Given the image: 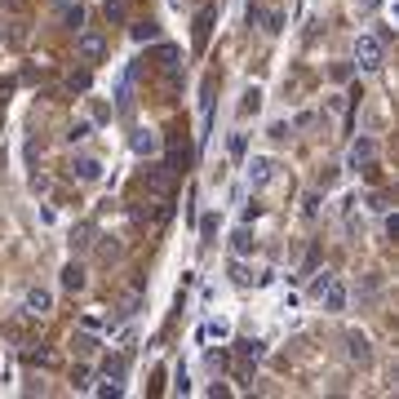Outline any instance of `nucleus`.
Returning a JSON list of instances; mask_svg holds the SVG:
<instances>
[{"label":"nucleus","mask_w":399,"mask_h":399,"mask_svg":"<svg viewBox=\"0 0 399 399\" xmlns=\"http://www.w3.org/2000/svg\"><path fill=\"white\" fill-rule=\"evenodd\" d=\"M355 63L364 71H377L386 63V45L377 40V36H359V40H355Z\"/></svg>","instance_id":"1"},{"label":"nucleus","mask_w":399,"mask_h":399,"mask_svg":"<svg viewBox=\"0 0 399 399\" xmlns=\"http://www.w3.org/2000/svg\"><path fill=\"white\" fill-rule=\"evenodd\" d=\"M76 54H80L84 67H98L102 54H107V40H102L98 31H76Z\"/></svg>","instance_id":"2"},{"label":"nucleus","mask_w":399,"mask_h":399,"mask_svg":"<svg viewBox=\"0 0 399 399\" xmlns=\"http://www.w3.org/2000/svg\"><path fill=\"white\" fill-rule=\"evenodd\" d=\"M67 178H71V182H98L102 164L93 160V155H71V160H67Z\"/></svg>","instance_id":"3"},{"label":"nucleus","mask_w":399,"mask_h":399,"mask_svg":"<svg viewBox=\"0 0 399 399\" xmlns=\"http://www.w3.org/2000/svg\"><path fill=\"white\" fill-rule=\"evenodd\" d=\"M173 169H169V164H151L147 169V191H155V196H160V200H169V196H173Z\"/></svg>","instance_id":"4"},{"label":"nucleus","mask_w":399,"mask_h":399,"mask_svg":"<svg viewBox=\"0 0 399 399\" xmlns=\"http://www.w3.org/2000/svg\"><path fill=\"white\" fill-rule=\"evenodd\" d=\"M22 311H27L31 320H45L54 311V293L49 288H27V297H22Z\"/></svg>","instance_id":"5"},{"label":"nucleus","mask_w":399,"mask_h":399,"mask_svg":"<svg viewBox=\"0 0 399 399\" xmlns=\"http://www.w3.org/2000/svg\"><path fill=\"white\" fill-rule=\"evenodd\" d=\"M244 173H249V187H266L275 178V160L271 155H253V160L244 164Z\"/></svg>","instance_id":"6"},{"label":"nucleus","mask_w":399,"mask_h":399,"mask_svg":"<svg viewBox=\"0 0 399 399\" xmlns=\"http://www.w3.org/2000/svg\"><path fill=\"white\" fill-rule=\"evenodd\" d=\"M346 297H350V293H346V284H337V280H333V284H329V288L320 293L324 311H346Z\"/></svg>","instance_id":"7"},{"label":"nucleus","mask_w":399,"mask_h":399,"mask_svg":"<svg viewBox=\"0 0 399 399\" xmlns=\"http://www.w3.org/2000/svg\"><path fill=\"white\" fill-rule=\"evenodd\" d=\"M133 151H138V155H155V151H160V133H155V129H138V133H133Z\"/></svg>","instance_id":"8"},{"label":"nucleus","mask_w":399,"mask_h":399,"mask_svg":"<svg viewBox=\"0 0 399 399\" xmlns=\"http://www.w3.org/2000/svg\"><path fill=\"white\" fill-rule=\"evenodd\" d=\"M373 155H377V142H373V138H359V142H350V169L368 164Z\"/></svg>","instance_id":"9"},{"label":"nucleus","mask_w":399,"mask_h":399,"mask_svg":"<svg viewBox=\"0 0 399 399\" xmlns=\"http://www.w3.org/2000/svg\"><path fill=\"white\" fill-rule=\"evenodd\" d=\"M346 355L355 359V364H368V359H373V350H368V337H359V333H346Z\"/></svg>","instance_id":"10"},{"label":"nucleus","mask_w":399,"mask_h":399,"mask_svg":"<svg viewBox=\"0 0 399 399\" xmlns=\"http://www.w3.org/2000/svg\"><path fill=\"white\" fill-rule=\"evenodd\" d=\"M213 18H217V9L213 5H204L200 14H196V45L204 49V40H209V27H213Z\"/></svg>","instance_id":"11"},{"label":"nucleus","mask_w":399,"mask_h":399,"mask_svg":"<svg viewBox=\"0 0 399 399\" xmlns=\"http://www.w3.org/2000/svg\"><path fill=\"white\" fill-rule=\"evenodd\" d=\"M63 288H67V293H80V288H84V266L80 262L63 266Z\"/></svg>","instance_id":"12"},{"label":"nucleus","mask_w":399,"mask_h":399,"mask_svg":"<svg viewBox=\"0 0 399 399\" xmlns=\"http://www.w3.org/2000/svg\"><path fill=\"white\" fill-rule=\"evenodd\" d=\"M63 27H67V31H84V5H80V0L63 5Z\"/></svg>","instance_id":"13"},{"label":"nucleus","mask_w":399,"mask_h":399,"mask_svg":"<svg viewBox=\"0 0 399 399\" xmlns=\"http://www.w3.org/2000/svg\"><path fill=\"white\" fill-rule=\"evenodd\" d=\"M129 36H133L138 45H147V40H160V27H155V22L147 18V22H133V27H129Z\"/></svg>","instance_id":"14"},{"label":"nucleus","mask_w":399,"mask_h":399,"mask_svg":"<svg viewBox=\"0 0 399 399\" xmlns=\"http://www.w3.org/2000/svg\"><path fill=\"white\" fill-rule=\"evenodd\" d=\"M125 373H129L125 355H111V359H102V377H111V382H125Z\"/></svg>","instance_id":"15"},{"label":"nucleus","mask_w":399,"mask_h":399,"mask_svg":"<svg viewBox=\"0 0 399 399\" xmlns=\"http://www.w3.org/2000/svg\"><path fill=\"white\" fill-rule=\"evenodd\" d=\"M235 355L244 359V364H258V359L266 355V346L262 342H235Z\"/></svg>","instance_id":"16"},{"label":"nucleus","mask_w":399,"mask_h":399,"mask_svg":"<svg viewBox=\"0 0 399 399\" xmlns=\"http://www.w3.org/2000/svg\"><path fill=\"white\" fill-rule=\"evenodd\" d=\"M253 244H258V240H253V231H249V226H235V235H231V249L240 253V258H244V253H253Z\"/></svg>","instance_id":"17"},{"label":"nucleus","mask_w":399,"mask_h":399,"mask_svg":"<svg viewBox=\"0 0 399 399\" xmlns=\"http://www.w3.org/2000/svg\"><path fill=\"white\" fill-rule=\"evenodd\" d=\"M89 84H93L89 67H84V71H71V76H67V89H71V93H89Z\"/></svg>","instance_id":"18"},{"label":"nucleus","mask_w":399,"mask_h":399,"mask_svg":"<svg viewBox=\"0 0 399 399\" xmlns=\"http://www.w3.org/2000/svg\"><path fill=\"white\" fill-rule=\"evenodd\" d=\"M107 22H129V9H125V0H107Z\"/></svg>","instance_id":"19"},{"label":"nucleus","mask_w":399,"mask_h":399,"mask_svg":"<svg viewBox=\"0 0 399 399\" xmlns=\"http://www.w3.org/2000/svg\"><path fill=\"white\" fill-rule=\"evenodd\" d=\"M89 133H93V125H89V120H76V125L67 129V142H84Z\"/></svg>","instance_id":"20"},{"label":"nucleus","mask_w":399,"mask_h":399,"mask_svg":"<svg viewBox=\"0 0 399 399\" xmlns=\"http://www.w3.org/2000/svg\"><path fill=\"white\" fill-rule=\"evenodd\" d=\"M71 346H76L80 355H93V350H98V342H93L89 333H76V337H71Z\"/></svg>","instance_id":"21"},{"label":"nucleus","mask_w":399,"mask_h":399,"mask_svg":"<svg viewBox=\"0 0 399 399\" xmlns=\"http://www.w3.org/2000/svg\"><path fill=\"white\" fill-rule=\"evenodd\" d=\"M262 22H266V31H271V36H280V31H284V14H280V9L262 14Z\"/></svg>","instance_id":"22"},{"label":"nucleus","mask_w":399,"mask_h":399,"mask_svg":"<svg viewBox=\"0 0 399 399\" xmlns=\"http://www.w3.org/2000/svg\"><path fill=\"white\" fill-rule=\"evenodd\" d=\"M249 280H253V275H249V266H244V262H231V284L249 288Z\"/></svg>","instance_id":"23"},{"label":"nucleus","mask_w":399,"mask_h":399,"mask_svg":"<svg viewBox=\"0 0 399 399\" xmlns=\"http://www.w3.org/2000/svg\"><path fill=\"white\" fill-rule=\"evenodd\" d=\"M329 284H333V271H315V280H311V297H320Z\"/></svg>","instance_id":"24"},{"label":"nucleus","mask_w":399,"mask_h":399,"mask_svg":"<svg viewBox=\"0 0 399 399\" xmlns=\"http://www.w3.org/2000/svg\"><path fill=\"white\" fill-rule=\"evenodd\" d=\"M226 151H231V160H244V133H231V142H226Z\"/></svg>","instance_id":"25"},{"label":"nucleus","mask_w":399,"mask_h":399,"mask_svg":"<svg viewBox=\"0 0 399 399\" xmlns=\"http://www.w3.org/2000/svg\"><path fill=\"white\" fill-rule=\"evenodd\" d=\"M71 386H76V391H89V368H71Z\"/></svg>","instance_id":"26"},{"label":"nucleus","mask_w":399,"mask_h":399,"mask_svg":"<svg viewBox=\"0 0 399 399\" xmlns=\"http://www.w3.org/2000/svg\"><path fill=\"white\" fill-rule=\"evenodd\" d=\"M89 235H93V226H89V222H80V226H76V235H71V244L84 249V244H89Z\"/></svg>","instance_id":"27"},{"label":"nucleus","mask_w":399,"mask_h":399,"mask_svg":"<svg viewBox=\"0 0 399 399\" xmlns=\"http://www.w3.org/2000/svg\"><path fill=\"white\" fill-rule=\"evenodd\" d=\"M200 235H204V240H213V235H217V217H213V213H209V217H200Z\"/></svg>","instance_id":"28"},{"label":"nucleus","mask_w":399,"mask_h":399,"mask_svg":"<svg viewBox=\"0 0 399 399\" xmlns=\"http://www.w3.org/2000/svg\"><path fill=\"white\" fill-rule=\"evenodd\" d=\"M173 391H178V395H187V391H191V377H187V368H178V373H173Z\"/></svg>","instance_id":"29"},{"label":"nucleus","mask_w":399,"mask_h":399,"mask_svg":"<svg viewBox=\"0 0 399 399\" xmlns=\"http://www.w3.org/2000/svg\"><path fill=\"white\" fill-rule=\"evenodd\" d=\"M226 333H231L226 324H204V329H200V337H226Z\"/></svg>","instance_id":"30"},{"label":"nucleus","mask_w":399,"mask_h":399,"mask_svg":"<svg viewBox=\"0 0 399 399\" xmlns=\"http://www.w3.org/2000/svg\"><path fill=\"white\" fill-rule=\"evenodd\" d=\"M288 133H293V129H288V125H284V120H275V125H271V138H275V142H284V138H288Z\"/></svg>","instance_id":"31"},{"label":"nucleus","mask_w":399,"mask_h":399,"mask_svg":"<svg viewBox=\"0 0 399 399\" xmlns=\"http://www.w3.org/2000/svg\"><path fill=\"white\" fill-rule=\"evenodd\" d=\"M386 235L399 240V213H386Z\"/></svg>","instance_id":"32"},{"label":"nucleus","mask_w":399,"mask_h":399,"mask_svg":"<svg viewBox=\"0 0 399 399\" xmlns=\"http://www.w3.org/2000/svg\"><path fill=\"white\" fill-rule=\"evenodd\" d=\"M155 58H160V63H173L178 49H173V45H160V49H155Z\"/></svg>","instance_id":"33"},{"label":"nucleus","mask_w":399,"mask_h":399,"mask_svg":"<svg viewBox=\"0 0 399 399\" xmlns=\"http://www.w3.org/2000/svg\"><path fill=\"white\" fill-rule=\"evenodd\" d=\"M244 22H249V27H258V22H262V9L249 5V9H244Z\"/></svg>","instance_id":"34"},{"label":"nucleus","mask_w":399,"mask_h":399,"mask_svg":"<svg viewBox=\"0 0 399 399\" xmlns=\"http://www.w3.org/2000/svg\"><path fill=\"white\" fill-rule=\"evenodd\" d=\"M258 98H262V93H258V89H249V93H244V111H258Z\"/></svg>","instance_id":"35"},{"label":"nucleus","mask_w":399,"mask_h":399,"mask_svg":"<svg viewBox=\"0 0 399 399\" xmlns=\"http://www.w3.org/2000/svg\"><path fill=\"white\" fill-rule=\"evenodd\" d=\"M315 213H320V196L311 191V196H306V217H315Z\"/></svg>","instance_id":"36"},{"label":"nucleus","mask_w":399,"mask_h":399,"mask_svg":"<svg viewBox=\"0 0 399 399\" xmlns=\"http://www.w3.org/2000/svg\"><path fill=\"white\" fill-rule=\"evenodd\" d=\"M249 377H253V368H249V364H240V368H235V382H240V386H249Z\"/></svg>","instance_id":"37"},{"label":"nucleus","mask_w":399,"mask_h":399,"mask_svg":"<svg viewBox=\"0 0 399 399\" xmlns=\"http://www.w3.org/2000/svg\"><path fill=\"white\" fill-rule=\"evenodd\" d=\"M333 80H350V63H337L333 67Z\"/></svg>","instance_id":"38"},{"label":"nucleus","mask_w":399,"mask_h":399,"mask_svg":"<svg viewBox=\"0 0 399 399\" xmlns=\"http://www.w3.org/2000/svg\"><path fill=\"white\" fill-rule=\"evenodd\" d=\"M54 5H71V0H54Z\"/></svg>","instance_id":"39"}]
</instances>
